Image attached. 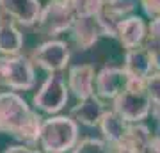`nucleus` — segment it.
<instances>
[{"label":"nucleus","mask_w":160,"mask_h":153,"mask_svg":"<svg viewBox=\"0 0 160 153\" xmlns=\"http://www.w3.org/2000/svg\"><path fill=\"white\" fill-rule=\"evenodd\" d=\"M43 118L16 91L0 93V134L11 135L27 146L39 144Z\"/></svg>","instance_id":"1"},{"label":"nucleus","mask_w":160,"mask_h":153,"mask_svg":"<svg viewBox=\"0 0 160 153\" xmlns=\"http://www.w3.org/2000/svg\"><path fill=\"white\" fill-rule=\"evenodd\" d=\"M78 123L69 116H50L43 119L39 146L45 153L71 151L78 142Z\"/></svg>","instance_id":"2"},{"label":"nucleus","mask_w":160,"mask_h":153,"mask_svg":"<svg viewBox=\"0 0 160 153\" xmlns=\"http://www.w3.org/2000/svg\"><path fill=\"white\" fill-rule=\"evenodd\" d=\"M112 110L128 123H142L153 112V105L146 91V82L130 80L119 94L112 100Z\"/></svg>","instance_id":"3"},{"label":"nucleus","mask_w":160,"mask_h":153,"mask_svg":"<svg viewBox=\"0 0 160 153\" xmlns=\"http://www.w3.org/2000/svg\"><path fill=\"white\" fill-rule=\"evenodd\" d=\"M36 85V71L30 57L0 55V87L9 91H30Z\"/></svg>","instance_id":"4"},{"label":"nucleus","mask_w":160,"mask_h":153,"mask_svg":"<svg viewBox=\"0 0 160 153\" xmlns=\"http://www.w3.org/2000/svg\"><path fill=\"white\" fill-rule=\"evenodd\" d=\"M73 22H75V14L69 11L62 0H50L41 9V14L34 27L39 36L55 39L57 36L69 32Z\"/></svg>","instance_id":"5"},{"label":"nucleus","mask_w":160,"mask_h":153,"mask_svg":"<svg viewBox=\"0 0 160 153\" xmlns=\"http://www.w3.org/2000/svg\"><path fill=\"white\" fill-rule=\"evenodd\" d=\"M71 48L66 41L48 39L36 46L30 54V61L34 66L41 68L46 73H61L69 66Z\"/></svg>","instance_id":"6"},{"label":"nucleus","mask_w":160,"mask_h":153,"mask_svg":"<svg viewBox=\"0 0 160 153\" xmlns=\"http://www.w3.org/2000/svg\"><path fill=\"white\" fill-rule=\"evenodd\" d=\"M68 100V84L64 82V79L59 73H50L38 89V93L34 94L32 103H34L36 110H41L46 114H57L59 110H62L66 107Z\"/></svg>","instance_id":"7"},{"label":"nucleus","mask_w":160,"mask_h":153,"mask_svg":"<svg viewBox=\"0 0 160 153\" xmlns=\"http://www.w3.org/2000/svg\"><path fill=\"white\" fill-rule=\"evenodd\" d=\"M123 69L126 71L130 80L146 82L148 77L155 73V54L146 45H141L137 48H130L125 54Z\"/></svg>","instance_id":"8"},{"label":"nucleus","mask_w":160,"mask_h":153,"mask_svg":"<svg viewBox=\"0 0 160 153\" xmlns=\"http://www.w3.org/2000/svg\"><path fill=\"white\" fill-rule=\"evenodd\" d=\"M128 84V75L123 68L105 66L96 73L94 94L103 102H112Z\"/></svg>","instance_id":"9"},{"label":"nucleus","mask_w":160,"mask_h":153,"mask_svg":"<svg viewBox=\"0 0 160 153\" xmlns=\"http://www.w3.org/2000/svg\"><path fill=\"white\" fill-rule=\"evenodd\" d=\"M41 9L39 0H0L2 16L22 27H34Z\"/></svg>","instance_id":"10"},{"label":"nucleus","mask_w":160,"mask_h":153,"mask_svg":"<svg viewBox=\"0 0 160 153\" xmlns=\"http://www.w3.org/2000/svg\"><path fill=\"white\" fill-rule=\"evenodd\" d=\"M100 38H103L98 16H77L69 28L71 45L80 52H86L96 45Z\"/></svg>","instance_id":"11"},{"label":"nucleus","mask_w":160,"mask_h":153,"mask_svg":"<svg viewBox=\"0 0 160 153\" xmlns=\"http://www.w3.org/2000/svg\"><path fill=\"white\" fill-rule=\"evenodd\" d=\"M96 71L91 64H77L68 69V89L77 100H87L94 94Z\"/></svg>","instance_id":"12"},{"label":"nucleus","mask_w":160,"mask_h":153,"mask_svg":"<svg viewBox=\"0 0 160 153\" xmlns=\"http://www.w3.org/2000/svg\"><path fill=\"white\" fill-rule=\"evenodd\" d=\"M146 34H148L146 22L137 14H130V16H126L125 20L119 22L116 39L119 41L126 50H130V48H137V46L144 45Z\"/></svg>","instance_id":"13"},{"label":"nucleus","mask_w":160,"mask_h":153,"mask_svg":"<svg viewBox=\"0 0 160 153\" xmlns=\"http://www.w3.org/2000/svg\"><path fill=\"white\" fill-rule=\"evenodd\" d=\"M105 110H107L105 102L100 100L96 94H92L87 100H78V103L75 107H71V110H69V118H73L78 125L98 126Z\"/></svg>","instance_id":"14"},{"label":"nucleus","mask_w":160,"mask_h":153,"mask_svg":"<svg viewBox=\"0 0 160 153\" xmlns=\"http://www.w3.org/2000/svg\"><path fill=\"white\" fill-rule=\"evenodd\" d=\"M128 125H130L128 121H125L121 116H118L114 110L107 109L105 114H103V118L100 119L98 128L102 132L103 141L110 146V150H116V148L119 146L121 139L125 137L126 130H128Z\"/></svg>","instance_id":"15"},{"label":"nucleus","mask_w":160,"mask_h":153,"mask_svg":"<svg viewBox=\"0 0 160 153\" xmlns=\"http://www.w3.org/2000/svg\"><path fill=\"white\" fill-rule=\"evenodd\" d=\"M23 34L11 20L0 22V55H20L23 50Z\"/></svg>","instance_id":"16"},{"label":"nucleus","mask_w":160,"mask_h":153,"mask_svg":"<svg viewBox=\"0 0 160 153\" xmlns=\"http://www.w3.org/2000/svg\"><path fill=\"white\" fill-rule=\"evenodd\" d=\"M151 135H153L151 130L144 123H130L125 137L121 139L119 146L116 150L123 153H141Z\"/></svg>","instance_id":"17"},{"label":"nucleus","mask_w":160,"mask_h":153,"mask_svg":"<svg viewBox=\"0 0 160 153\" xmlns=\"http://www.w3.org/2000/svg\"><path fill=\"white\" fill-rule=\"evenodd\" d=\"M68 9L77 16H96L102 11L103 0H62Z\"/></svg>","instance_id":"18"},{"label":"nucleus","mask_w":160,"mask_h":153,"mask_svg":"<svg viewBox=\"0 0 160 153\" xmlns=\"http://www.w3.org/2000/svg\"><path fill=\"white\" fill-rule=\"evenodd\" d=\"M110 146L103 139L98 137H84L80 139L75 148L71 150V153H110Z\"/></svg>","instance_id":"19"},{"label":"nucleus","mask_w":160,"mask_h":153,"mask_svg":"<svg viewBox=\"0 0 160 153\" xmlns=\"http://www.w3.org/2000/svg\"><path fill=\"white\" fill-rule=\"evenodd\" d=\"M146 91H148L151 105H153V112L160 110V73L155 71L151 77H148V80H146Z\"/></svg>","instance_id":"20"},{"label":"nucleus","mask_w":160,"mask_h":153,"mask_svg":"<svg viewBox=\"0 0 160 153\" xmlns=\"http://www.w3.org/2000/svg\"><path fill=\"white\" fill-rule=\"evenodd\" d=\"M146 46L151 50H160V16L151 18L148 25V34H146Z\"/></svg>","instance_id":"21"},{"label":"nucleus","mask_w":160,"mask_h":153,"mask_svg":"<svg viewBox=\"0 0 160 153\" xmlns=\"http://www.w3.org/2000/svg\"><path fill=\"white\" fill-rule=\"evenodd\" d=\"M149 18L160 16V0H137Z\"/></svg>","instance_id":"22"},{"label":"nucleus","mask_w":160,"mask_h":153,"mask_svg":"<svg viewBox=\"0 0 160 153\" xmlns=\"http://www.w3.org/2000/svg\"><path fill=\"white\" fill-rule=\"evenodd\" d=\"M141 153H160V134L149 137V141L146 142Z\"/></svg>","instance_id":"23"},{"label":"nucleus","mask_w":160,"mask_h":153,"mask_svg":"<svg viewBox=\"0 0 160 153\" xmlns=\"http://www.w3.org/2000/svg\"><path fill=\"white\" fill-rule=\"evenodd\" d=\"M2 153H41V151H39V150H34V146L16 144V146H7Z\"/></svg>","instance_id":"24"},{"label":"nucleus","mask_w":160,"mask_h":153,"mask_svg":"<svg viewBox=\"0 0 160 153\" xmlns=\"http://www.w3.org/2000/svg\"><path fill=\"white\" fill-rule=\"evenodd\" d=\"M155 54V71L160 73V50H153Z\"/></svg>","instance_id":"25"},{"label":"nucleus","mask_w":160,"mask_h":153,"mask_svg":"<svg viewBox=\"0 0 160 153\" xmlns=\"http://www.w3.org/2000/svg\"><path fill=\"white\" fill-rule=\"evenodd\" d=\"M153 114H155V118H157V121H158V128H160V110H157Z\"/></svg>","instance_id":"26"},{"label":"nucleus","mask_w":160,"mask_h":153,"mask_svg":"<svg viewBox=\"0 0 160 153\" xmlns=\"http://www.w3.org/2000/svg\"><path fill=\"white\" fill-rule=\"evenodd\" d=\"M2 20H6V18L2 16V11H0V22H2Z\"/></svg>","instance_id":"27"},{"label":"nucleus","mask_w":160,"mask_h":153,"mask_svg":"<svg viewBox=\"0 0 160 153\" xmlns=\"http://www.w3.org/2000/svg\"><path fill=\"white\" fill-rule=\"evenodd\" d=\"M110 153H123V151H118V150H112Z\"/></svg>","instance_id":"28"}]
</instances>
